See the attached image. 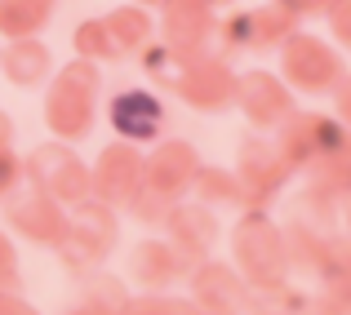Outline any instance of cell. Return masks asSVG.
I'll return each instance as SVG.
<instances>
[{
  "instance_id": "obj_4",
  "label": "cell",
  "mask_w": 351,
  "mask_h": 315,
  "mask_svg": "<svg viewBox=\"0 0 351 315\" xmlns=\"http://www.w3.org/2000/svg\"><path fill=\"white\" fill-rule=\"evenodd\" d=\"M276 53H280V71H276V76H280L293 94H307V98H325L329 89H334V80L347 71L343 53L329 40L302 32V27L285 36V40L276 45Z\"/></svg>"
},
{
  "instance_id": "obj_2",
  "label": "cell",
  "mask_w": 351,
  "mask_h": 315,
  "mask_svg": "<svg viewBox=\"0 0 351 315\" xmlns=\"http://www.w3.org/2000/svg\"><path fill=\"white\" fill-rule=\"evenodd\" d=\"M98 94H103V67L94 58H71L49 76L45 94V125L62 142H80L98 125Z\"/></svg>"
},
{
  "instance_id": "obj_35",
  "label": "cell",
  "mask_w": 351,
  "mask_h": 315,
  "mask_svg": "<svg viewBox=\"0 0 351 315\" xmlns=\"http://www.w3.org/2000/svg\"><path fill=\"white\" fill-rule=\"evenodd\" d=\"M5 271H18V253H14V240L0 231V275Z\"/></svg>"
},
{
  "instance_id": "obj_6",
  "label": "cell",
  "mask_w": 351,
  "mask_h": 315,
  "mask_svg": "<svg viewBox=\"0 0 351 315\" xmlns=\"http://www.w3.org/2000/svg\"><path fill=\"white\" fill-rule=\"evenodd\" d=\"M5 218L14 227V236H23L27 244H40V249H58L71 227V209L58 205L45 187H27V182L5 200Z\"/></svg>"
},
{
  "instance_id": "obj_11",
  "label": "cell",
  "mask_w": 351,
  "mask_h": 315,
  "mask_svg": "<svg viewBox=\"0 0 351 315\" xmlns=\"http://www.w3.org/2000/svg\"><path fill=\"white\" fill-rule=\"evenodd\" d=\"M143 160L147 151L138 142H107L103 151H98V160L89 164V182H94V196L107 200L112 209H125L129 200L138 196V187H143Z\"/></svg>"
},
{
  "instance_id": "obj_24",
  "label": "cell",
  "mask_w": 351,
  "mask_h": 315,
  "mask_svg": "<svg viewBox=\"0 0 351 315\" xmlns=\"http://www.w3.org/2000/svg\"><path fill=\"white\" fill-rule=\"evenodd\" d=\"M80 307L85 311H125V302H129V289H125V280L120 275H107L103 266L98 271H89V275H80Z\"/></svg>"
},
{
  "instance_id": "obj_34",
  "label": "cell",
  "mask_w": 351,
  "mask_h": 315,
  "mask_svg": "<svg viewBox=\"0 0 351 315\" xmlns=\"http://www.w3.org/2000/svg\"><path fill=\"white\" fill-rule=\"evenodd\" d=\"M36 307L23 298V289H0V315H32Z\"/></svg>"
},
{
  "instance_id": "obj_16",
  "label": "cell",
  "mask_w": 351,
  "mask_h": 315,
  "mask_svg": "<svg viewBox=\"0 0 351 315\" xmlns=\"http://www.w3.org/2000/svg\"><path fill=\"white\" fill-rule=\"evenodd\" d=\"M187 271H191L187 253L169 236H160V240L152 236L129 253V280H138L143 289H169V284L187 280Z\"/></svg>"
},
{
  "instance_id": "obj_13",
  "label": "cell",
  "mask_w": 351,
  "mask_h": 315,
  "mask_svg": "<svg viewBox=\"0 0 351 315\" xmlns=\"http://www.w3.org/2000/svg\"><path fill=\"white\" fill-rule=\"evenodd\" d=\"M160 231L182 249V253H187V262L196 266L200 257L214 253L218 236H223V222H218V209H209V205H200V200L182 196V200H173V205H169Z\"/></svg>"
},
{
  "instance_id": "obj_25",
  "label": "cell",
  "mask_w": 351,
  "mask_h": 315,
  "mask_svg": "<svg viewBox=\"0 0 351 315\" xmlns=\"http://www.w3.org/2000/svg\"><path fill=\"white\" fill-rule=\"evenodd\" d=\"M49 23V9L40 0H0V36L18 40V36H40Z\"/></svg>"
},
{
  "instance_id": "obj_31",
  "label": "cell",
  "mask_w": 351,
  "mask_h": 315,
  "mask_svg": "<svg viewBox=\"0 0 351 315\" xmlns=\"http://www.w3.org/2000/svg\"><path fill=\"white\" fill-rule=\"evenodd\" d=\"M23 187V155H14V147H0V205Z\"/></svg>"
},
{
  "instance_id": "obj_18",
  "label": "cell",
  "mask_w": 351,
  "mask_h": 315,
  "mask_svg": "<svg viewBox=\"0 0 351 315\" xmlns=\"http://www.w3.org/2000/svg\"><path fill=\"white\" fill-rule=\"evenodd\" d=\"M103 23H107V36H112V45H116L120 58H134V53L156 36L152 9L134 5V0H129V5H116L112 14H103Z\"/></svg>"
},
{
  "instance_id": "obj_15",
  "label": "cell",
  "mask_w": 351,
  "mask_h": 315,
  "mask_svg": "<svg viewBox=\"0 0 351 315\" xmlns=\"http://www.w3.org/2000/svg\"><path fill=\"white\" fill-rule=\"evenodd\" d=\"M187 284H191V302L200 311H240L245 289H249L245 275L223 257H200L187 271Z\"/></svg>"
},
{
  "instance_id": "obj_21",
  "label": "cell",
  "mask_w": 351,
  "mask_h": 315,
  "mask_svg": "<svg viewBox=\"0 0 351 315\" xmlns=\"http://www.w3.org/2000/svg\"><path fill=\"white\" fill-rule=\"evenodd\" d=\"M71 227H80L85 236H94L98 244H107V249L120 244V218H116V209L98 196H85V200L71 205Z\"/></svg>"
},
{
  "instance_id": "obj_7",
  "label": "cell",
  "mask_w": 351,
  "mask_h": 315,
  "mask_svg": "<svg viewBox=\"0 0 351 315\" xmlns=\"http://www.w3.org/2000/svg\"><path fill=\"white\" fill-rule=\"evenodd\" d=\"M173 94L191 111H200V116L232 111L236 107V67H232V58H223V53H200V58H191L187 67H182Z\"/></svg>"
},
{
  "instance_id": "obj_33",
  "label": "cell",
  "mask_w": 351,
  "mask_h": 315,
  "mask_svg": "<svg viewBox=\"0 0 351 315\" xmlns=\"http://www.w3.org/2000/svg\"><path fill=\"white\" fill-rule=\"evenodd\" d=\"M285 9H289L293 18H298V23H307V18H320L329 9V0H280Z\"/></svg>"
},
{
  "instance_id": "obj_27",
  "label": "cell",
  "mask_w": 351,
  "mask_h": 315,
  "mask_svg": "<svg viewBox=\"0 0 351 315\" xmlns=\"http://www.w3.org/2000/svg\"><path fill=\"white\" fill-rule=\"evenodd\" d=\"M138 67H143L147 76L156 80V89H169V94H173V85H178V76H182V67H187V62H182L165 40H160V45L147 40L143 49H138Z\"/></svg>"
},
{
  "instance_id": "obj_23",
  "label": "cell",
  "mask_w": 351,
  "mask_h": 315,
  "mask_svg": "<svg viewBox=\"0 0 351 315\" xmlns=\"http://www.w3.org/2000/svg\"><path fill=\"white\" fill-rule=\"evenodd\" d=\"M71 155H76V142H62V138L40 142L36 151L23 155V182H27V187H45V182H49L53 173L71 160Z\"/></svg>"
},
{
  "instance_id": "obj_29",
  "label": "cell",
  "mask_w": 351,
  "mask_h": 315,
  "mask_svg": "<svg viewBox=\"0 0 351 315\" xmlns=\"http://www.w3.org/2000/svg\"><path fill=\"white\" fill-rule=\"evenodd\" d=\"M169 205H173V196H160V191H152V187H138V196L129 200V213H134L143 227H160L165 222V213H169Z\"/></svg>"
},
{
  "instance_id": "obj_12",
  "label": "cell",
  "mask_w": 351,
  "mask_h": 315,
  "mask_svg": "<svg viewBox=\"0 0 351 315\" xmlns=\"http://www.w3.org/2000/svg\"><path fill=\"white\" fill-rule=\"evenodd\" d=\"M200 164L205 160H200V151L187 142V138H165V142H156L152 151H147V160H143V187L182 200L191 191V178H196Z\"/></svg>"
},
{
  "instance_id": "obj_5",
  "label": "cell",
  "mask_w": 351,
  "mask_h": 315,
  "mask_svg": "<svg viewBox=\"0 0 351 315\" xmlns=\"http://www.w3.org/2000/svg\"><path fill=\"white\" fill-rule=\"evenodd\" d=\"M285 253H289V271L316 275L325 280H347V236L334 227H320L311 218H298L285 231Z\"/></svg>"
},
{
  "instance_id": "obj_39",
  "label": "cell",
  "mask_w": 351,
  "mask_h": 315,
  "mask_svg": "<svg viewBox=\"0 0 351 315\" xmlns=\"http://www.w3.org/2000/svg\"><path fill=\"white\" fill-rule=\"evenodd\" d=\"M40 5H45V9H49V14H53V5H58V0H40Z\"/></svg>"
},
{
  "instance_id": "obj_3",
  "label": "cell",
  "mask_w": 351,
  "mask_h": 315,
  "mask_svg": "<svg viewBox=\"0 0 351 315\" xmlns=\"http://www.w3.org/2000/svg\"><path fill=\"white\" fill-rule=\"evenodd\" d=\"M232 266L245 275L249 289L289 280L285 227L267 209H240V218L232 222Z\"/></svg>"
},
{
  "instance_id": "obj_38",
  "label": "cell",
  "mask_w": 351,
  "mask_h": 315,
  "mask_svg": "<svg viewBox=\"0 0 351 315\" xmlns=\"http://www.w3.org/2000/svg\"><path fill=\"white\" fill-rule=\"evenodd\" d=\"M214 9H232V5H240V0H209Z\"/></svg>"
},
{
  "instance_id": "obj_37",
  "label": "cell",
  "mask_w": 351,
  "mask_h": 315,
  "mask_svg": "<svg viewBox=\"0 0 351 315\" xmlns=\"http://www.w3.org/2000/svg\"><path fill=\"white\" fill-rule=\"evenodd\" d=\"M134 5H143V9H160L165 0H134Z\"/></svg>"
},
{
  "instance_id": "obj_17",
  "label": "cell",
  "mask_w": 351,
  "mask_h": 315,
  "mask_svg": "<svg viewBox=\"0 0 351 315\" xmlns=\"http://www.w3.org/2000/svg\"><path fill=\"white\" fill-rule=\"evenodd\" d=\"M0 71L14 89H40L53 76V53L40 36H18V40L0 45Z\"/></svg>"
},
{
  "instance_id": "obj_32",
  "label": "cell",
  "mask_w": 351,
  "mask_h": 315,
  "mask_svg": "<svg viewBox=\"0 0 351 315\" xmlns=\"http://www.w3.org/2000/svg\"><path fill=\"white\" fill-rule=\"evenodd\" d=\"M320 18L329 23V32H334L338 49H347V45H351V0H329V9H325Z\"/></svg>"
},
{
  "instance_id": "obj_14",
  "label": "cell",
  "mask_w": 351,
  "mask_h": 315,
  "mask_svg": "<svg viewBox=\"0 0 351 315\" xmlns=\"http://www.w3.org/2000/svg\"><path fill=\"white\" fill-rule=\"evenodd\" d=\"M107 116H112V129L116 138H125V142H156L165 129V103L160 94H152V89H120L112 98V107H107Z\"/></svg>"
},
{
  "instance_id": "obj_28",
  "label": "cell",
  "mask_w": 351,
  "mask_h": 315,
  "mask_svg": "<svg viewBox=\"0 0 351 315\" xmlns=\"http://www.w3.org/2000/svg\"><path fill=\"white\" fill-rule=\"evenodd\" d=\"M71 49H76V58H94V62H116L120 58L103 18H80L76 32H71Z\"/></svg>"
},
{
  "instance_id": "obj_36",
  "label": "cell",
  "mask_w": 351,
  "mask_h": 315,
  "mask_svg": "<svg viewBox=\"0 0 351 315\" xmlns=\"http://www.w3.org/2000/svg\"><path fill=\"white\" fill-rule=\"evenodd\" d=\"M0 147H14V120H9V111H0Z\"/></svg>"
},
{
  "instance_id": "obj_9",
  "label": "cell",
  "mask_w": 351,
  "mask_h": 315,
  "mask_svg": "<svg viewBox=\"0 0 351 315\" xmlns=\"http://www.w3.org/2000/svg\"><path fill=\"white\" fill-rule=\"evenodd\" d=\"M214 27H218V9L209 0H165L160 5V40L182 62L214 53Z\"/></svg>"
},
{
  "instance_id": "obj_8",
  "label": "cell",
  "mask_w": 351,
  "mask_h": 315,
  "mask_svg": "<svg viewBox=\"0 0 351 315\" xmlns=\"http://www.w3.org/2000/svg\"><path fill=\"white\" fill-rule=\"evenodd\" d=\"M293 107H298L293 89L276 71H236V111L249 120L254 134H276Z\"/></svg>"
},
{
  "instance_id": "obj_19",
  "label": "cell",
  "mask_w": 351,
  "mask_h": 315,
  "mask_svg": "<svg viewBox=\"0 0 351 315\" xmlns=\"http://www.w3.org/2000/svg\"><path fill=\"white\" fill-rule=\"evenodd\" d=\"M191 200H200V205L209 209H232L240 213L245 209V191H240V178L232 169H223V164H200L196 178H191Z\"/></svg>"
},
{
  "instance_id": "obj_22",
  "label": "cell",
  "mask_w": 351,
  "mask_h": 315,
  "mask_svg": "<svg viewBox=\"0 0 351 315\" xmlns=\"http://www.w3.org/2000/svg\"><path fill=\"white\" fill-rule=\"evenodd\" d=\"M53 253H58V262L67 266L71 275H89V271H98V266L112 257V249L98 244L94 236H85L80 227H67V236H62V244L53 249Z\"/></svg>"
},
{
  "instance_id": "obj_10",
  "label": "cell",
  "mask_w": 351,
  "mask_h": 315,
  "mask_svg": "<svg viewBox=\"0 0 351 315\" xmlns=\"http://www.w3.org/2000/svg\"><path fill=\"white\" fill-rule=\"evenodd\" d=\"M232 173L240 178V191H245V209H267L293 178L289 164L276 151V142H263V138H245L240 142Z\"/></svg>"
},
{
  "instance_id": "obj_1",
  "label": "cell",
  "mask_w": 351,
  "mask_h": 315,
  "mask_svg": "<svg viewBox=\"0 0 351 315\" xmlns=\"http://www.w3.org/2000/svg\"><path fill=\"white\" fill-rule=\"evenodd\" d=\"M276 151L289 173H302L325 196L347 200V120L293 107L276 129Z\"/></svg>"
},
{
  "instance_id": "obj_26",
  "label": "cell",
  "mask_w": 351,
  "mask_h": 315,
  "mask_svg": "<svg viewBox=\"0 0 351 315\" xmlns=\"http://www.w3.org/2000/svg\"><path fill=\"white\" fill-rule=\"evenodd\" d=\"M45 191H49L58 205H76V200H85V196H94V182H89V164L80 160V155H71L67 164H62L58 173H53L49 182H45Z\"/></svg>"
},
{
  "instance_id": "obj_30",
  "label": "cell",
  "mask_w": 351,
  "mask_h": 315,
  "mask_svg": "<svg viewBox=\"0 0 351 315\" xmlns=\"http://www.w3.org/2000/svg\"><path fill=\"white\" fill-rule=\"evenodd\" d=\"M191 307H196L191 298H169L165 289H147L143 298L125 302V311H191Z\"/></svg>"
},
{
  "instance_id": "obj_20",
  "label": "cell",
  "mask_w": 351,
  "mask_h": 315,
  "mask_svg": "<svg viewBox=\"0 0 351 315\" xmlns=\"http://www.w3.org/2000/svg\"><path fill=\"white\" fill-rule=\"evenodd\" d=\"M298 18L280 5V0H267V5L249 9V53H267L285 40L289 32H298Z\"/></svg>"
}]
</instances>
